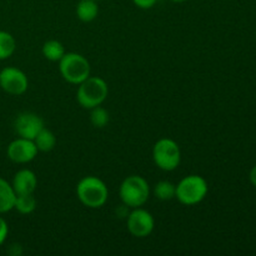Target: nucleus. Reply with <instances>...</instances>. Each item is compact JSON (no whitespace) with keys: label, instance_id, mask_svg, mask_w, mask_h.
I'll list each match as a JSON object with an SVG mask.
<instances>
[{"label":"nucleus","instance_id":"f257e3e1","mask_svg":"<svg viewBox=\"0 0 256 256\" xmlns=\"http://www.w3.org/2000/svg\"><path fill=\"white\" fill-rule=\"evenodd\" d=\"M76 196L82 205L90 209L104 206L109 198V190L105 182L96 176H85L78 182Z\"/></svg>","mask_w":256,"mask_h":256},{"label":"nucleus","instance_id":"f03ea898","mask_svg":"<svg viewBox=\"0 0 256 256\" xmlns=\"http://www.w3.org/2000/svg\"><path fill=\"white\" fill-rule=\"evenodd\" d=\"M109 86L100 76H89L80 82L76 92V100L84 109H92L99 106L106 100Z\"/></svg>","mask_w":256,"mask_h":256},{"label":"nucleus","instance_id":"7ed1b4c3","mask_svg":"<svg viewBox=\"0 0 256 256\" xmlns=\"http://www.w3.org/2000/svg\"><path fill=\"white\" fill-rule=\"evenodd\" d=\"M119 195L125 206L135 209L142 206L149 200L150 186L140 175H130L122 180Z\"/></svg>","mask_w":256,"mask_h":256},{"label":"nucleus","instance_id":"20e7f679","mask_svg":"<svg viewBox=\"0 0 256 256\" xmlns=\"http://www.w3.org/2000/svg\"><path fill=\"white\" fill-rule=\"evenodd\" d=\"M209 192L208 182L200 175H188L179 182L175 190V198L182 205L192 206L202 202Z\"/></svg>","mask_w":256,"mask_h":256},{"label":"nucleus","instance_id":"39448f33","mask_svg":"<svg viewBox=\"0 0 256 256\" xmlns=\"http://www.w3.org/2000/svg\"><path fill=\"white\" fill-rule=\"evenodd\" d=\"M59 70L62 79L70 84L79 85L90 76V62L78 52H65L59 60Z\"/></svg>","mask_w":256,"mask_h":256},{"label":"nucleus","instance_id":"423d86ee","mask_svg":"<svg viewBox=\"0 0 256 256\" xmlns=\"http://www.w3.org/2000/svg\"><path fill=\"white\" fill-rule=\"evenodd\" d=\"M152 160L159 169L172 172L182 162V152L176 142L168 138L158 140L152 148Z\"/></svg>","mask_w":256,"mask_h":256},{"label":"nucleus","instance_id":"0eeeda50","mask_svg":"<svg viewBox=\"0 0 256 256\" xmlns=\"http://www.w3.org/2000/svg\"><path fill=\"white\" fill-rule=\"evenodd\" d=\"M29 86V80L24 72L15 66H6L0 72V88L10 95L24 94Z\"/></svg>","mask_w":256,"mask_h":256},{"label":"nucleus","instance_id":"6e6552de","mask_svg":"<svg viewBox=\"0 0 256 256\" xmlns=\"http://www.w3.org/2000/svg\"><path fill=\"white\" fill-rule=\"evenodd\" d=\"M128 230L135 238H146L152 232L155 226V222L152 215L148 210L140 208H135L129 214L126 220Z\"/></svg>","mask_w":256,"mask_h":256},{"label":"nucleus","instance_id":"1a4fd4ad","mask_svg":"<svg viewBox=\"0 0 256 256\" xmlns=\"http://www.w3.org/2000/svg\"><path fill=\"white\" fill-rule=\"evenodd\" d=\"M44 128V120L35 112H22L16 116L14 122V130L19 138L34 140Z\"/></svg>","mask_w":256,"mask_h":256},{"label":"nucleus","instance_id":"9d476101","mask_svg":"<svg viewBox=\"0 0 256 256\" xmlns=\"http://www.w3.org/2000/svg\"><path fill=\"white\" fill-rule=\"evenodd\" d=\"M8 158L16 164H26L35 159L38 149L34 142L24 138H18L12 140L8 146Z\"/></svg>","mask_w":256,"mask_h":256},{"label":"nucleus","instance_id":"9b49d317","mask_svg":"<svg viewBox=\"0 0 256 256\" xmlns=\"http://www.w3.org/2000/svg\"><path fill=\"white\" fill-rule=\"evenodd\" d=\"M12 186L15 194H34L38 186V179L34 172L29 169H22L12 178Z\"/></svg>","mask_w":256,"mask_h":256},{"label":"nucleus","instance_id":"f8f14e48","mask_svg":"<svg viewBox=\"0 0 256 256\" xmlns=\"http://www.w3.org/2000/svg\"><path fill=\"white\" fill-rule=\"evenodd\" d=\"M15 196L16 194H15L12 184L0 178V214H5L14 209Z\"/></svg>","mask_w":256,"mask_h":256},{"label":"nucleus","instance_id":"ddd939ff","mask_svg":"<svg viewBox=\"0 0 256 256\" xmlns=\"http://www.w3.org/2000/svg\"><path fill=\"white\" fill-rule=\"evenodd\" d=\"M78 19L84 22H90L95 20L99 14V6L96 0H80L76 5Z\"/></svg>","mask_w":256,"mask_h":256},{"label":"nucleus","instance_id":"4468645a","mask_svg":"<svg viewBox=\"0 0 256 256\" xmlns=\"http://www.w3.org/2000/svg\"><path fill=\"white\" fill-rule=\"evenodd\" d=\"M32 142H34L38 152H52V150L55 148V145H56V138H55L54 132H50L49 129L42 128V129L39 132V134L34 138Z\"/></svg>","mask_w":256,"mask_h":256},{"label":"nucleus","instance_id":"2eb2a0df","mask_svg":"<svg viewBox=\"0 0 256 256\" xmlns=\"http://www.w3.org/2000/svg\"><path fill=\"white\" fill-rule=\"evenodd\" d=\"M42 55L50 62H59L65 54V48L58 40H48L42 45Z\"/></svg>","mask_w":256,"mask_h":256},{"label":"nucleus","instance_id":"dca6fc26","mask_svg":"<svg viewBox=\"0 0 256 256\" xmlns=\"http://www.w3.org/2000/svg\"><path fill=\"white\" fill-rule=\"evenodd\" d=\"M14 209L22 215L32 214L36 209V199L34 194H19L15 196Z\"/></svg>","mask_w":256,"mask_h":256},{"label":"nucleus","instance_id":"f3484780","mask_svg":"<svg viewBox=\"0 0 256 256\" xmlns=\"http://www.w3.org/2000/svg\"><path fill=\"white\" fill-rule=\"evenodd\" d=\"M16 49V42L10 32L0 30V60L12 56Z\"/></svg>","mask_w":256,"mask_h":256},{"label":"nucleus","instance_id":"a211bd4d","mask_svg":"<svg viewBox=\"0 0 256 256\" xmlns=\"http://www.w3.org/2000/svg\"><path fill=\"white\" fill-rule=\"evenodd\" d=\"M175 190H176V185L172 184V182H168V180H162V182L155 184L154 195L159 200L168 202V200H172L175 198Z\"/></svg>","mask_w":256,"mask_h":256},{"label":"nucleus","instance_id":"6ab92c4d","mask_svg":"<svg viewBox=\"0 0 256 256\" xmlns=\"http://www.w3.org/2000/svg\"><path fill=\"white\" fill-rule=\"evenodd\" d=\"M90 122H92V126L98 128V129H102V128L106 126V124L109 122V112L106 109L99 105V106H95L92 109H90Z\"/></svg>","mask_w":256,"mask_h":256},{"label":"nucleus","instance_id":"aec40b11","mask_svg":"<svg viewBox=\"0 0 256 256\" xmlns=\"http://www.w3.org/2000/svg\"><path fill=\"white\" fill-rule=\"evenodd\" d=\"M8 234H9V226H8V222H5V219H2L0 216V245L4 244L5 240H6Z\"/></svg>","mask_w":256,"mask_h":256},{"label":"nucleus","instance_id":"412c9836","mask_svg":"<svg viewBox=\"0 0 256 256\" xmlns=\"http://www.w3.org/2000/svg\"><path fill=\"white\" fill-rule=\"evenodd\" d=\"M158 0H132L135 6L140 8V9H150L156 4Z\"/></svg>","mask_w":256,"mask_h":256},{"label":"nucleus","instance_id":"4be33fe9","mask_svg":"<svg viewBox=\"0 0 256 256\" xmlns=\"http://www.w3.org/2000/svg\"><path fill=\"white\" fill-rule=\"evenodd\" d=\"M249 178H250V182H252V184L256 188V165L254 168H252V172H250Z\"/></svg>","mask_w":256,"mask_h":256},{"label":"nucleus","instance_id":"5701e85b","mask_svg":"<svg viewBox=\"0 0 256 256\" xmlns=\"http://www.w3.org/2000/svg\"><path fill=\"white\" fill-rule=\"evenodd\" d=\"M172 2H185V0H172Z\"/></svg>","mask_w":256,"mask_h":256},{"label":"nucleus","instance_id":"b1692460","mask_svg":"<svg viewBox=\"0 0 256 256\" xmlns=\"http://www.w3.org/2000/svg\"><path fill=\"white\" fill-rule=\"evenodd\" d=\"M96 2H98V0H96Z\"/></svg>","mask_w":256,"mask_h":256}]
</instances>
